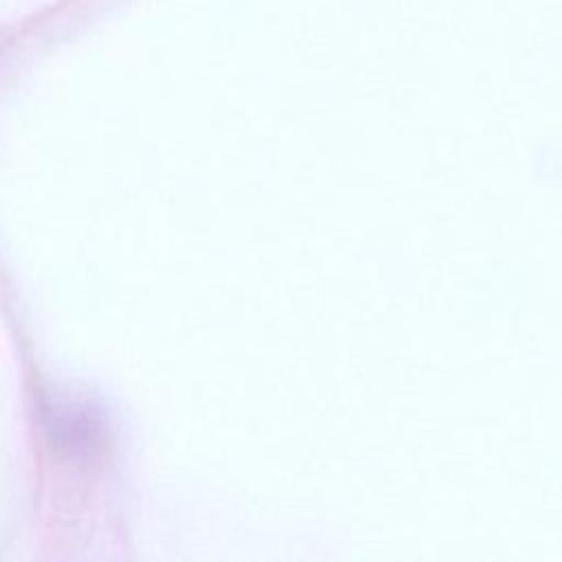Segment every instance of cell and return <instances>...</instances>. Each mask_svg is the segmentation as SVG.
Wrapping results in <instances>:
<instances>
[{"label":"cell","mask_w":562,"mask_h":562,"mask_svg":"<svg viewBox=\"0 0 562 562\" xmlns=\"http://www.w3.org/2000/svg\"><path fill=\"white\" fill-rule=\"evenodd\" d=\"M50 426L55 439L66 441L70 450H90L99 441L97 422L86 408L59 406L53 411Z\"/></svg>","instance_id":"cell-1"}]
</instances>
